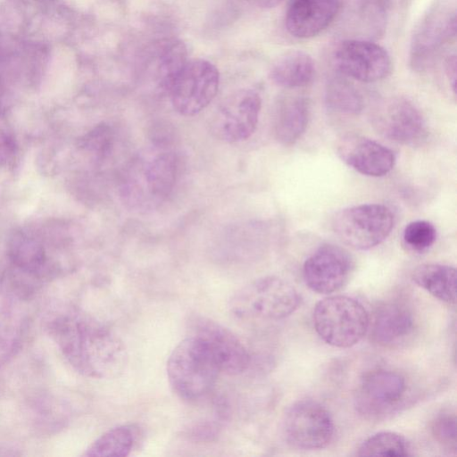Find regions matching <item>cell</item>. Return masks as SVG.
Instances as JSON below:
<instances>
[{"instance_id":"obj_14","label":"cell","mask_w":457,"mask_h":457,"mask_svg":"<svg viewBox=\"0 0 457 457\" xmlns=\"http://www.w3.org/2000/svg\"><path fill=\"white\" fill-rule=\"evenodd\" d=\"M190 323L191 334L205 344L220 372L237 375L248 368L249 352L230 329L202 316L193 318Z\"/></svg>"},{"instance_id":"obj_15","label":"cell","mask_w":457,"mask_h":457,"mask_svg":"<svg viewBox=\"0 0 457 457\" xmlns=\"http://www.w3.org/2000/svg\"><path fill=\"white\" fill-rule=\"evenodd\" d=\"M352 269L353 261L346 250L338 245L325 244L305 260L303 277L311 290L328 295L343 287Z\"/></svg>"},{"instance_id":"obj_18","label":"cell","mask_w":457,"mask_h":457,"mask_svg":"<svg viewBox=\"0 0 457 457\" xmlns=\"http://www.w3.org/2000/svg\"><path fill=\"white\" fill-rule=\"evenodd\" d=\"M144 61L146 73L159 89L168 94L175 78L187 62V47L177 38L161 39L146 50Z\"/></svg>"},{"instance_id":"obj_31","label":"cell","mask_w":457,"mask_h":457,"mask_svg":"<svg viewBox=\"0 0 457 457\" xmlns=\"http://www.w3.org/2000/svg\"><path fill=\"white\" fill-rule=\"evenodd\" d=\"M246 1L259 8L268 9V8H273V7L277 6L283 0H246Z\"/></svg>"},{"instance_id":"obj_30","label":"cell","mask_w":457,"mask_h":457,"mask_svg":"<svg viewBox=\"0 0 457 457\" xmlns=\"http://www.w3.org/2000/svg\"><path fill=\"white\" fill-rule=\"evenodd\" d=\"M445 71L448 79L449 84L455 93L456 87V55L450 54L445 61Z\"/></svg>"},{"instance_id":"obj_13","label":"cell","mask_w":457,"mask_h":457,"mask_svg":"<svg viewBox=\"0 0 457 457\" xmlns=\"http://www.w3.org/2000/svg\"><path fill=\"white\" fill-rule=\"evenodd\" d=\"M333 60L343 76L365 83L379 81L386 78L392 70L387 51L370 40L342 41L334 52Z\"/></svg>"},{"instance_id":"obj_10","label":"cell","mask_w":457,"mask_h":457,"mask_svg":"<svg viewBox=\"0 0 457 457\" xmlns=\"http://www.w3.org/2000/svg\"><path fill=\"white\" fill-rule=\"evenodd\" d=\"M375 129L384 137L405 145H418L428 136L420 109L404 97H394L378 104L370 114Z\"/></svg>"},{"instance_id":"obj_11","label":"cell","mask_w":457,"mask_h":457,"mask_svg":"<svg viewBox=\"0 0 457 457\" xmlns=\"http://www.w3.org/2000/svg\"><path fill=\"white\" fill-rule=\"evenodd\" d=\"M406 390L405 378L400 373L382 369L372 370L361 379L354 405L366 419L379 420L400 406Z\"/></svg>"},{"instance_id":"obj_22","label":"cell","mask_w":457,"mask_h":457,"mask_svg":"<svg viewBox=\"0 0 457 457\" xmlns=\"http://www.w3.org/2000/svg\"><path fill=\"white\" fill-rule=\"evenodd\" d=\"M412 281L434 297L447 303L456 302V270L440 263H425L411 273Z\"/></svg>"},{"instance_id":"obj_3","label":"cell","mask_w":457,"mask_h":457,"mask_svg":"<svg viewBox=\"0 0 457 457\" xmlns=\"http://www.w3.org/2000/svg\"><path fill=\"white\" fill-rule=\"evenodd\" d=\"M166 371L173 392L190 402L207 395L220 373L205 344L192 334L172 350L167 360Z\"/></svg>"},{"instance_id":"obj_25","label":"cell","mask_w":457,"mask_h":457,"mask_svg":"<svg viewBox=\"0 0 457 457\" xmlns=\"http://www.w3.org/2000/svg\"><path fill=\"white\" fill-rule=\"evenodd\" d=\"M410 445L406 438L395 432L382 431L366 438L360 445L359 456H407Z\"/></svg>"},{"instance_id":"obj_20","label":"cell","mask_w":457,"mask_h":457,"mask_svg":"<svg viewBox=\"0 0 457 457\" xmlns=\"http://www.w3.org/2000/svg\"><path fill=\"white\" fill-rule=\"evenodd\" d=\"M309 115V104L305 97L286 96L279 99L273 118L277 141L284 145H294L305 132Z\"/></svg>"},{"instance_id":"obj_21","label":"cell","mask_w":457,"mask_h":457,"mask_svg":"<svg viewBox=\"0 0 457 457\" xmlns=\"http://www.w3.org/2000/svg\"><path fill=\"white\" fill-rule=\"evenodd\" d=\"M315 71L314 61L309 54L302 50H290L274 62L270 78L278 87L295 89L311 84Z\"/></svg>"},{"instance_id":"obj_4","label":"cell","mask_w":457,"mask_h":457,"mask_svg":"<svg viewBox=\"0 0 457 457\" xmlns=\"http://www.w3.org/2000/svg\"><path fill=\"white\" fill-rule=\"evenodd\" d=\"M300 303L301 296L291 284L276 276H265L235 292L228 308L239 319L278 320L295 312Z\"/></svg>"},{"instance_id":"obj_27","label":"cell","mask_w":457,"mask_h":457,"mask_svg":"<svg viewBox=\"0 0 457 457\" xmlns=\"http://www.w3.org/2000/svg\"><path fill=\"white\" fill-rule=\"evenodd\" d=\"M21 325L0 303V367L14 354L20 343Z\"/></svg>"},{"instance_id":"obj_2","label":"cell","mask_w":457,"mask_h":457,"mask_svg":"<svg viewBox=\"0 0 457 457\" xmlns=\"http://www.w3.org/2000/svg\"><path fill=\"white\" fill-rule=\"evenodd\" d=\"M179 159L172 151L132 159L120 176V194L131 208L148 211L163 203L171 194L178 177Z\"/></svg>"},{"instance_id":"obj_28","label":"cell","mask_w":457,"mask_h":457,"mask_svg":"<svg viewBox=\"0 0 457 457\" xmlns=\"http://www.w3.org/2000/svg\"><path fill=\"white\" fill-rule=\"evenodd\" d=\"M435 440L448 450H456V419L450 411H442L434 419L431 426Z\"/></svg>"},{"instance_id":"obj_26","label":"cell","mask_w":457,"mask_h":457,"mask_svg":"<svg viewBox=\"0 0 457 457\" xmlns=\"http://www.w3.org/2000/svg\"><path fill=\"white\" fill-rule=\"evenodd\" d=\"M436 240L435 226L424 220H418L406 225L403 232V243L407 250L423 253L429 249Z\"/></svg>"},{"instance_id":"obj_1","label":"cell","mask_w":457,"mask_h":457,"mask_svg":"<svg viewBox=\"0 0 457 457\" xmlns=\"http://www.w3.org/2000/svg\"><path fill=\"white\" fill-rule=\"evenodd\" d=\"M49 333L70 364L93 378H112L123 372L128 353L123 341L105 324L74 312L50 322Z\"/></svg>"},{"instance_id":"obj_19","label":"cell","mask_w":457,"mask_h":457,"mask_svg":"<svg viewBox=\"0 0 457 457\" xmlns=\"http://www.w3.org/2000/svg\"><path fill=\"white\" fill-rule=\"evenodd\" d=\"M370 327L375 343L382 346H393L402 343L411 334L414 320L406 305L390 302L377 308Z\"/></svg>"},{"instance_id":"obj_5","label":"cell","mask_w":457,"mask_h":457,"mask_svg":"<svg viewBox=\"0 0 457 457\" xmlns=\"http://www.w3.org/2000/svg\"><path fill=\"white\" fill-rule=\"evenodd\" d=\"M312 320L319 337L328 345L347 348L359 343L370 328L363 305L346 295H332L319 301Z\"/></svg>"},{"instance_id":"obj_24","label":"cell","mask_w":457,"mask_h":457,"mask_svg":"<svg viewBox=\"0 0 457 457\" xmlns=\"http://www.w3.org/2000/svg\"><path fill=\"white\" fill-rule=\"evenodd\" d=\"M325 103L330 111L346 115L359 114L364 105L361 94L345 76L333 77L328 81Z\"/></svg>"},{"instance_id":"obj_16","label":"cell","mask_w":457,"mask_h":457,"mask_svg":"<svg viewBox=\"0 0 457 457\" xmlns=\"http://www.w3.org/2000/svg\"><path fill=\"white\" fill-rule=\"evenodd\" d=\"M339 158L357 172L369 177H383L395 164L394 152L369 137L347 134L337 144Z\"/></svg>"},{"instance_id":"obj_7","label":"cell","mask_w":457,"mask_h":457,"mask_svg":"<svg viewBox=\"0 0 457 457\" xmlns=\"http://www.w3.org/2000/svg\"><path fill=\"white\" fill-rule=\"evenodd\" d=\"M220 84L218 69L209 61H187L175 78L169 96L173 109L183 116H194L214 99Z\"/></svg>"},{"instance_id":"obj_17","label":"cell","mask_w":457,"mask_h":457,"mask_svg":"<svg viewBox=\"0 0 457 457\" xmlns=\"http://www.w3.org/2000/svg\"><path fill=\"white\" fill-rule=\"evenodd\" d=\"M340 9L341 0H294L287 8L285 26L294 37H313L333 22Z\"/></svg>"},{"instance_id":"obj_9","label":"cell","mask_w":457,"mask_h":457,"mask_svg":"<svg viewBox=\"0 0 457 457\" xmlns=\"http://www.w3.org/2000/svg\"><path fill=\"white\" fill-rule=\"evenodd\" d=\"M282 428L288 444L304 450L327 446L334 436L335 429L328 411L310 399L297 401L287 410Z\"/></svg>"},{"instance_id":"obj_6","label":"cell","mask_w":457,"mask_h":457,"mask_svg":"<svg viewBox=\"0 0 457 457\" xmlns=\"http://www.w3.org/2000/svg\"><path fill=\"white\" fill-rule=\"evenodd\" d=\"M395 225L392 210L381 204H365L345 208L333 218L335 234L347 245L368 250L380 245Z\"/></svg>"},{"instance_id":"obj_12","label":"cell","mask_w":457,"mask_h":457,"mask_svg":"<svg viewBox=\"0 0 457 457\" xmlns=\"http://www.w3.org/2000/svg\"><path fill=\"white\" fill-rule=\"evenodd\" d=\"M456 35V12L445 4H438L424 16L412 36L410 64L417 71L427 70L441 49Z\"/></svg>"},{"instance_id":"obj_29","label":"cell","mask_w":457,"mask_h":457,"mask_svg":"<svg viewBox=\"0 0 457 457\" xmlns=\"http://www.w3.org/2000/svg\"><path fill=\"white\" fill-rule=\"evenodd\" d=\"M173 129L168 124L158 123L151 129V139L158 148H166L173 140Z\"/></svg>"},{"instance_id":"obj_8","label":"cell","mask_w":457,"mask_h":457,"mask_svg":"<svg viewBox=\"0 0 457 457\" xmlns=\"http://www.w3.org/2000/svg\"><path fill=\"white\" fill-rule=\"evenodd\" d=\"M262 98L253 89L244 88L227 96L212 115L211 133L226 143L248 139L255 131Z\"/></svg>"},{"instance_id":"obj_23","label":"cell","mask_w":457,"mask_h":457,"mask_svg":"<svg viewBox=\"0 0 457 457\" xmlns=\"http://www.w3.org/2000/svg\"><path fill=\"white\" fill-rule=\"evenodd\" d=\"M137 441V430L132 425H119L97 437L85 451V456L129 455Z\"/></svg>"}]
</instances>
